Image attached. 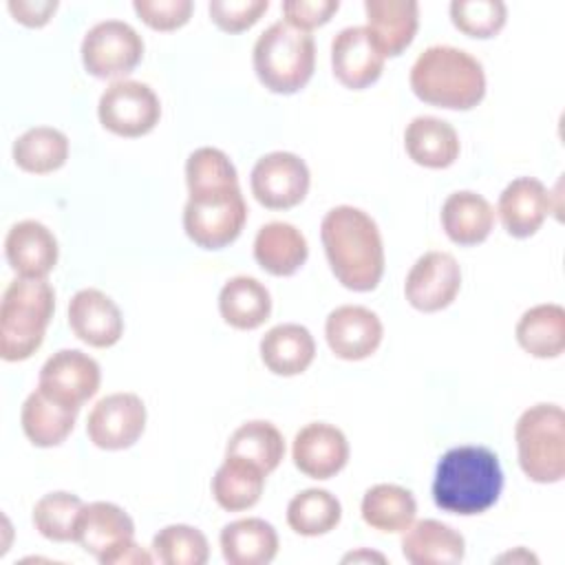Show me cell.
Instances as JSON below:
<instances>
[{"mask_svg":"<svg viewBox=\"0 0 565 565\" xmlns=\"http://www.w3.org/2000/svg\"><path fill=\"white\" fill-rule=\"evenodd\" d=\"M11 154L20 170L31 174H49L66 163L68 137L57 128L35 126L24 130L13 141Z\"/></svg>","mask_w":565,"mask_h":565,"instance_id":"obj_33","label":"cell"},{"mask_svg":"<svg viewBox=\"0 0 565 565\" xmlns=\"http://www.w3.org/2000/svg\"><path fill=\"white\" fill-rule=\"evenodd\" d=\"M247 221L241 188L190 194L183 207V230L203 249H221L238 238Z\"/></svg>","mask_w":565,"mask_h":565,"instance_id":"obj_8","label":"cell"},{"mask_svg":"<svg viewBox=\"0 0 565 565\" xmlns=\"http://www.w3.org/2000/svg\"><path fill=\"white\" fill-rule=\"evenodd\" d=\"M252 64L267 90L278 95L298 93L313 75L316 42L307 31L278 20L256 38Z\"/></svg>","mask_w":565,"mask_h":565,"instance_id":"obj_5","label":"cell"},{"mask_svg":"<svg viewBox=\"0 0 565 565\" xmlns=\"http://www.w3.org/2000/svg\"><path fill=\"white\" fill-rule=\"evenodd\" d=\"M358 558H375V561H384V556H380V554H369V552H358V554H349V556H344V561H358Z\"/></svg>","mask_w":565,"mask_h":565,"instance_id":"obj_44","label":"cell"},{"mask_svg":"<svg viewBox=\"0 0 565 565\" xmlns=\"http://www.w3.org/2000/svg\"><path fill=\"white\" fill-rule=\"evenodd\" d=\"M342 505L329 490L307 488L287 505V525L300 536H322L338 527Z\"/></svg>","mask_w":565,"mask_h":565,"instance_id":"obj_34","label":"cell"},{"mask_svg":"<svg viewBox=\"0 0 565 565\" xmlns=\"http://www.w3.org/2000/svg\"><path fill=\"white\" fill-rule=\"evenodd\" d=\"M519 347L541 360L558 358L565 351V309L554 302L534 305L516 322Z\"/></svg>","mask_w":565,"mask_h":565,"instance_id":"obj_30","label":"cell"},{"mask_svg":"<svg viewBox=\"0 0 565 565\" xmlns=\"http://www.w3.org/2000/svg\"><path fill=\"white\" fill-rule=\"evenodd\" d=\"M503 490L499 457L486 446H455L441 455L433 479L439 510L472 516L490 510Z\"/></svg>","mask_w":565,"mask_h":565,"instance_id":"obj_2","label":"cell"},{"mask_svg":"<svg viewBox=\"0 0 565 565\" xmlns=\"http://www.w3.org/2000/svg\"><path fill=\"white\" fill-rule=\"evenodd\" d=\"M294 466L318 481L335 477L349 461V441L344 433L327 422L302 426L291 446Z\"/></svg>","mask_w":565,"mask_h":565,"instance_id":"obj_17","label":"cell"},{"mask_svg":"<svg viewBox=\"0 0 565 565\" xmlns=\"http://www.w3.org/2000/svg\"><path fill=\"white\" fill-rule=\"evenodd\" d=\"M99 124L119 137H143L161 119L157 93L137 79L113 82L97 104Z\"/></svg>","mask_w":565,"mask_h":565,"instance_id":"obj_10","label":"cell"},{"mask_svg":"<svg viewBox=\"0 0 565 565\" xmlns=\"http://www.w3.org/2000/svg\"><path fill=\"white\" fill-rule=\"evenodd\" d=\"M267 472L234 455H225L212 477V497L227 512H243L260 501Z\"/></svg>","mask_w":565,"mask_h":565,"instance_id":"obj_28","label":"cell"},{"mask_svg":"<svg viewBox=\"0 0 565 565\" xmlns=\"http://www.w3.org/2000/svg\"><path fill=\"white\" fill-rule=\"evenodd\" d=\"M366 29L384 57L399 55L419 26V4L415 0H364Z\"/></svg>","mask_w":565,"mask_h":565,"instance_id":"obj_22","label":"cell"},{"mask_svg":"<svg viewBox=\"0 0 565 565\" xmlns=\"http://www.w3.org/2000/svg\"><path fill=\"white\" fill-rule=\"evenodd\" d=\"M519 466L530 481L558 483L565 477V413L558 404H534L514 426Z\"/></svg>","mask_w":565,"mask_h":565,"instance_id":"obj_6","label":"cell"},{"mask_svg":"<svg viewBox=\"0 0 565 565\" xmlns=\"http://www.w3.org/2000/svg\"><path fill=\"white\" fill-rule=\"evenodd\" d=\"M441 227L446 236L461 247L479 245L494 227V210L481 194L459 190L448 194L441 205Z\"/></svg>","mask_w":565,"mask_h":565,"instance_id":"obj_26","label":"cell"},{"mask_svg":"<svg viewBox=\"0 0 565 565\" xmlns=\"http://www.w3.org/2000/svg\"><path fill=\"white\" fill-rule=\"evenodd\" d=\"M384 327L375 311L362 305H340L324 322V338L331 353L340 360H364L382 344Z\"/></svg>","mask_w":565,"mask_h":565,"instance_id":"obj_15","label":"cell"},{"mask_svg":"<svg viewBox=\"0 0 565 565\" xmlns=\"http://www.w3.org/2000/svg\"><path fill=\"white\" fill-rule=\"evenodd\" d=\"M309 256L305 234L285 221L265 223L254 238V258L271 276L296 274Z\"/></svg>","mask_w":565,"mask_h":565,"instance_id":"obj_25","label":"cell"},{"mask_svg":"<svg viewBox=\"0 0 565 565\" xmlns=\"http://www.w3.org/2000/svg\"><path fill=\"white\" fill-rule=\"evenodd\" d=\"M218 311L230 327L252 331L269 320L271 296L258 278L234 276L221 287Z\"/></svg>","mask_w":565,"mask_h":565,"instance_id":"obj_29","label":"cell"},{"mask_svg":"<svg viewBox=\"0 0 565 565\" xmlns=\"http://www.w3.org/2000/svg\"><path fill=\"white\" fill-rule=\"evenodd\" d=\"M75 408H66L51 397H46L40 388L29 393L22 404L20 424L26 439L38 448L60 446L73 430L77 419Z\"/></svg>","mask_w":565,"mask_h":565,"instance_id":"obj_31","label":"cell"},{"mask_svg":"<svg viewBox=\"0 0 565 565\" xmlns=\"http://www.w3.org/2000/svg\"><path fill=\"white\" fill-rule=\"evenodd\" d=\"M384 60L366 26H347L331 42V68L335 79L347 88L362 90L377 82Z\"/></svg>","mask_w":565,"mask_h":565,"instance_id":"obj_16","label":"cell"},{"mask_svg":"<svg viewBox=\"0 0 565 565\" xmlns=\"http://www.w3.org/2000/svg\"><path fill=\"white\" fill-rule=\"evenodd\" d=\"M225 455L243 457V459L260 466L269 475L271 470L278 468V463L285 457V439L271 422L252 419V422L241 424L232 433V437L225 446Z\"/></svg>","mask_w":565,"mask_h":565,"instance_id":"obj_35","label":"cell"},{"mask_svg":"<svg viewBox=\"0 0 565 565\" xmlns=\"http://www.w3.org/2000/svg\"><path fill=\"white\" fill-rule=\"evenodd\" d=\"M269 9V0H212L207 4L212 22L227 33H241L254 26Z\"/></svg>","mask_w":565,"mask_h":565,"instance_id":"obj_40","label":"cell"},{"mask_svg":"<svg viewBox=\"0 0 565 565\" xmlns=\"http://www.w3.org/2000/svg\"><path fill=\"white\" fill-rule=\"evenodd\" d=\"M497 212L510 236L527 238L539 232L552 212V192L534 177H519L499 194Z\"/></svg>","mask_w":565,"mask_h":565,"instance_id":"obj_20","label":"cell"},{"mask_svg":"<svg viewBox=\"0 0 565 565\" xmlns=\"http://www.w3.org/2000/svg\"><path fill=\"white\" fill-rule=\"evenodd\" d=\"M223 558L230 565H267L278 554V534L271 523L247 516L227 523L218 536Z\"/></svg>","mask_w":565,"mask_h":565,"instance_id":"obj_27","label":"cell"},{"mask_svg":"<svg viewBox=\"0 0 565 565\" xmlns=\"http://www.w3.org/2000/svg\"><path fill=\"white\" fill-rule=\"evenodd\" d=\"M146 428V406L137 393L102 397L86 419L88 439L102 450L130 448Z\"/></svg>","mask_w":565,"mask_h":565,"instance_id":"obj_13","label":"cell"},{"mask_svg":"<svg viewBox=\"0 0 565 565\" xmlns=\"http://www.w3.org/2000/svg\"><path fill=\"white\" fill-rule=\"evenodd\" d=\"M68 327L84 344L108 349L124 335V316L99 289H79L68 302Z\"/></svg>","mask_w":565,"mask_h":565,"instance_id":"obj_18","label":"cell"},{"mask_svg":"<svg viewBox=\"0 0 565 565\" xmlns=\"http://www.w3.org/2000/svg\"><path fill=\"white\" fill-rule=\"evenodd\" d=\"M320 238L338 282L371 291L384 274V243L377 223L360 207L335 205L320 223Z\"/></svg>","mask_w":565,"mask_h":565,"instance_id":"obj_1","label":"cell"},{"mask_svg":"<svg viewBox=\"0 0 565 565\" xmlns=\"http://www.w3.org/2000/svg\"><path fill=\"white\" fill-rule=\"evenodd\" d=\"M132 9L150 29L174 31L190 20L194 4L190 0H135Z\"/></svg>","mask_w":565,"mask_h":565,"instance_id":"obj_41","label":"cell"},{"mask_svg":"<svg viewBox=\"0 0 565 565\" xmlns=\"http://www.w3.org/2000/svg\"><path fill=\"white\" fill-rule=\"evenodd\" d=\"M75 541L102 565H148L154 561L135 543L130 514L110 501L84 503L75 523Z\"/></svg>","mask_w":565,"mask_h":565,"instance_id":"obj_7","label":"cell"},{"mask_svg":"<svg viewBox=\"0 0 565 565\" xmlns=\"http://www.w3.org/2000/svg\"><path fill=\"white\" fill-rule=\"evenodd\" d=\"M79 53L88 75L119 82L141 62L143 40L128 22L104 20L86 31Z\"/></svg>","mask_w":565,"mask_h":565,"instance_id":"obj_9","label":"cell"},{"mask_svg":"<svg viewBox=\"0 0 565 565\" xmlns=\"http://www.w3.org/2000/svg\"><path fill=\"white\" fill-rule=\"evenodd\" d=\"M185 183L188 194L241 188L236 168L230 157L212 146H203L190 152L185 161Z\"/></svg>","mask_w":565,"mask_h":565,"instance_id":"obj_37","label":"cell"},{"mask_svg":"<svg viewBox=\"0 0 565 565\" xmlns=\"http://www.w3.org/2000/svg\"><path fill=\"white\" fill-rule=\"evenodd\" d=\"M4 256L20 278H46L57 265L60 247L55 234L44 223L24 218L7 232Z\"/></svg>","mask_w":565,"mask_h":565,"instance_id":"obj_19","label":"cell"},{"mask_svg":"<svg viewBox=\"0 0 565 565\" xmlns=\"http://www.w3.org/2000/svg\"><path fill=\"white\" fill-rule=\"evenodd\" d=\"M413 93L437 108L470 110L486 95L481 62L457 46L435 44L424 49L411 68Z\"/></svg>","mask_w":565,"mask_h":565,"instance_id":"obj_3","label":"cell"},{"mask_svg":"<svg viewBox=\"0 0 565 565\" xmlns=\"http://www.w3.org/2000/svg\"><path fill=\"white\" fill-rule=\"evenodd\" d=\"M404 148L417 166L441 170L457 161L459 135L446 119L419 115L404 130Z\"/></svg>","mask_w":565,"mask_h":565,"instance_id":"obj_24","label":"cell"},{"mask_svg":"<svg viewBox=\"0 0 565 565\" xmlns=\"http://www.w3.org/2000/svg\"><path fill=\"white\" fill-rule=\"evenodd\" d=\"M249 185L254 199L267 210H289L307 196L311 174L298 154L276 150L254 163Z\"/></svg>","mask_w":565,"mask_h":565,"instance_id":"obj_11","label":"cell"},{"mask_svg":"<svg viewBox=\"0 0 565 565\" xmlns=\"http://www.w3.org/2000/svg\"><path fill=\"white\" fill-rule=\"evenodd\" d=\"M316 358V340L311 331L296 322L271 327L260 340V360L274 375L291 377L309 369Z\"/></svg>","mask_w":565,"mask_h":565,"instance_id":"obj_23","label":"cell"},{"mask_svg":"<svg viewBox=\"0 0 565 565\" xmlns=\"http://www.w3.org/2000/svg\"><path fill=\"white\" fill-rule=\"evenodd\" d=\"M152 556L163 565H203L210 558V543L199 527L172 523L154 534Z\"/></svg>","mask_w":565,"mask_h":565,"instance_id":"obj_36","label":"cell"},{"mask_svg":"<svg viewBox=\"0 0 565 565\" xmlns=\"http://www.w3.org/2000/svg\"><path fill=\"white\" fill-rule=\"evenodd\" d=\"M53 311L55 291L46 278L11 280L0 302V358L29 360L42 347Z\"/></svg>","mask_w":565,"mask_h":565,"instance_id":"obj_4","label":"cell"},{"mask_svg":"<svg viewBox=\"0 0 565 565\" xmlns=\"http://www.w3.org/2000/svg\"><path fill=\"white\" fill-rule=\"evenodd\" d=\"M461 287V269L448 252L422 254L406 274L404 294L411 307L424 313L441 311L457 298Z\"/></svg>","mask_w":565,"mask_h":565,"instance_id":"obj_14","label":"cell"},{"mask_svg":"<svg viewBox=\"0 0 565 565\" xmlns=\"http://www.w3.org/2000/svg\"><path fill=\"white\" fill-rule=\"evenodd\" d=\"M338 9H340L338 0H285L282 2L285 22L307 33L311 29L327 24Z\"/></svg>","mask_w":565,"mask_h":565,"instance_id":"obj_42","label":"cell"},{"mask_svg":"<svg viewBox=\"0 0 565 565\" xmlns=\"http://www.w3.org/2000/svg\"><path fill=\"white\" fill-rule=\"evenodd\" d=\"M402 554L413 565H455L463 561V536L437 519L413 521L402 536Z\"/></svg>","mask_w":565,"mask_h":565,"instance_id":"obj_21","label":"cell"},{"mask_svg":"<svg viewBox=\"0 0 565 565\" xmlns=\"http://www.w3.org/2000/svg\"><path fill=\"white\" fill-rule=\"evenodd\" d=\"M7 7L20 24H24V26H44L53 18V13L57 9V0H38V2H33V0H9Z\"/></svg>","mask_w":565,"mask_h":565,"instance_id":"obj_43","label":"cell"},{"mask_svg":"<svg viewBox=\"0 0 565 565\" xmlns=\"http://www.w3.org/2000/svg\"><path fill=\"white\" fill-rule=\"evenodd\" d=\"M82 508L84 501L73 492H49L33 505V525L49 541H75V523Z\"/></svg>","mask_w":565,"mask_h":565,"instance_id":"obj_38","label":"cell"},{"mask_svg":"<svg viewBox=\"0 0 565 565\" xmlns=\"http://www.w3.org/2000/svg\"><path fill=\"white\" fill-rule=\"evenodd\" d=\"M102 382V371L95 358L79 349H60L40 369L38 388L53 402L79 411L90 399Z\"/></svg>","mask_w":565,"mask_h":565,"instance_id":"obj_12","label":"cell"},{"mask_svg":"<svg viewBox=\"0 0 565 565\" xmlns=\"http://www.w3.org/2000/svg\"><path fill=\"white\" fill-rule=\"evenodd\" d=\"M450 20L461 33L486 40L503 29L508 9L501 0H452Z\"/></svg>","mask_w":565,"mask_h":565,"instance_id":"obj_39","label":"cell"},{"mask_svg":"<svg viewBox=\"0 0 565 565\" xmlns=\"http://www.w3.org/2000/svg\"><path fill=\"white\" fill-rule=\"evenodd\" d=\"M360 512L369 527L397 534L415 521L417 503L413 492L397 483H375L364 492Z\"/></svg>","mask_w":565,"mask_h":565,"instance_id":"obj_32","label":"cell"}]
</instances>
